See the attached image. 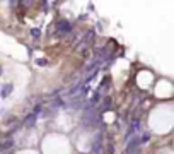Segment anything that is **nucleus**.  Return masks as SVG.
<instances>
[{
    "mask_svg": "<svg viewBox=\"0 0 174 154\" xmlns=\"http://www.w3.org/2000/svg\"><path fill=\"white\" fill-rule=\"evenodd\" d=\"M36 63H38V65H46L48 60H46V58H39V60H36Z\"/></svg>",
    "mask_w": 174,
    "mask_h": 154,
    "instance_id": "nucleus-10",
    "label": "nucleus"
},
{
    "mask_svg": "<svg viewBox=\"0 0 174 154\" xmlns=\"http://www.w3.org/2000/svg\"><path fill=\"white\" fill-rule=\"evenodd\" d=\"M111 98H109V96H106L104 98V103H103V106H104V108H109V106H111Z\"/></svg>",
    "mask_w": 174,
    "mask_h": 154,
    "instance_id": "nucleus-9",
    "label": "nucleus"
},
{
    "mask_svg": "<svg viewBox=\"0 0 174 154\" xmlns=\"http://www.w3.org/2000/svg\"><path fill=\"white\" fill-rule=\"evenodd\" d=\"M36 120H38V115H36V113H29L28 117L24 118V127H28V128H31V127H34Z\"/></svg>",
    "mask_w": 174,
    "mask_h": 154,
    "instance_id": "nucleus-3",
    "label": "nucleus"
},
{
    "mask_svg": "<svg viewBox=\"0 0 174 154\" xmlns=\"http://www.w3.org/2000/svg\"><path fill=\"white\" fill-rule=\"evenodd\" d=\"M31 36H33V38H39V36H41V31H39L38 28L31 29Z\"/></svg>",
    "mask_w": 174,
    "mask_h": 154,
    "instance_id": "nucleus-8",
    "label": "nucleus"
},
{
    "mask_svg": "<svg viewBox=\"0 0 174 154\" xmlns=\"http://www.w3.org/2000/svg\"><path fill=\"white\" fill-rule=\"evenodd\" d=\"M150 137H152V135H150V133L147 132V133H143V135H142V137L138 139V142H140V144H147V142L150 140Z\"/></svg>",
    "mask_w": 174,
    "mask_h": 154,
    "instance_id": "nucleus-7",
    "label": "nucleus"
},
{
    "mask_svg": "<svg viewBox=\"0 0 174 154\" xmlns=\"http://www.w3.org/2000/svg\"><path fill=\"white\" fill-rule=\"evenodd\" d=\"M14 146V140H12V137L10 139H4L2 142H0V151H7L9 147Z\"/></svg>",
    "mask_w": 174,
    "mask_h": 154,
    "instance_id": "nucleus-4",
    "label": "nucleus"
},
{
    "mask_svg": "<svg viewBox=\"0 0 174 154\" xmlns=\"http://www.w3.org/2000/svg\"><path fill=\"white\" fill-rule=\"evenodd\" d=\"M92 154H103V133L98 132L92 142Z\"/></svg>",
    "mask_w": 174,
    "mask_h": 154,
    "instance_id": "nucleus-2",
    "label": "nucleus"
},
{
    "mask_svg": "<svg viewBox=\"0 0 174 154\" xmlns=\"http://www.w3.org/2000/svg\"><path fill=\"white\" fill-rule=\"evenodd\" d=\"M12 91H14V86L12 84H5L4 87H2V92H0V94H2V98H7Z\"/></svg>",
    "mask_w": 174,
    "mask_h": 154,
    "instance_id": "nucleus-6",
    "label": "nucleus"
},
{
    "mask_svg": "<svg viewBox=\"0 0 174 154\" xmlns=\"http://www.w3.org/2000/svg\"><path fill=\"white\" fill-rule=\"evenodd\" d=\"M0 74H2V67H0Z\"/></svg>",
    "mask_w": 174,
    "mask_h": 154,
    "instance_id": "nucleus-13",
    "label": "nucleus"
},
{
    "mask_svg": "<svg viewBox=\"0 0 174 154\" xmlns=\"http://www.w3.org/2000/svg\"><path fill=\"white\" fill-rule=\"evenodd\" d=\"M138 144H140V142H138V139H137V137H135L133 140H130V142H128V146H126V153H128V154H132V151H135Z\"/></svg>",
    "mask_w": 174,
    "mask_h": 154,
    "instance_id": "nucleus-5",
    "label": "nucleus"
},
{
    "mask_svg": "<svg viewBox=\"0 0 174 154\" xmlns=\"http://www.w3.org/2000/svg\"><path fill=\"white\" fill-rule=\"evenodd\" d=\"M56 33H58V34H62V36L70 34V33H72V24H70L68 21H65V19L58 21V22H56Z\"/></svg>",
    "mask_w": 174,
    "mask_h": 154,
    "instance_id": "nucleus-1",
    "label": "nucleus"
},
{
    "mask_svg": "<svg viewBox=\"0 0 174 154\" xmlns=\"http://www.w3.org/2000/svg\"><path fill=\"white\" fill-rule=\"evenodd\" d=\"M108 154H113V146H108Z\"/></svg>",
    "mask_w": 174,
    "mask_h": 154,
    "instance_id": "nucleus-12",
    "label": "nucleus"
},
{
    "mask_svg": "<svg viewBox=\"0 0 174 154\" xmlns=\"http://www.w3.org/2000/svg\"><path fill=\"white\" fill-rule=\"evenodd\" d=\"M17 4H19V0H9V5H10V7H15Z\"/></svg>",
    "mask_w": 174,
    "mask_h": 154,
    "instance_id": "nucleus-11",
    "label": "nucleus"
}]
</instances>
